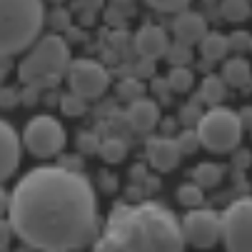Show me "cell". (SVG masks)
Segmentation results:
<instances>
[{
  "label": "cell",
  "instance_id": "1",
  "mask_svg": "<svg viewBox=\"0 0 252 252\" xmlns=\"http://www.w3.org/2000/svg\"><path fill=\"white\" fill-rule=\"evenodd\" d=\"M8 220L15 237L40 252H73L90 245L100 227L93 183L65 165L25 172L10 192Z\"/></svg>",
  "mask_w": 252,
  "mask_h": 252
},
{
  "label": "cell",
  "instance_id": "2",
  "mask_svg": "<svg viewBox=\"0 0 252 252\" xmlns=\"http://www.w3.org/2000/svg\"><path fill=\"white\" fill-rule=\"evenodd\" d=\"M107 230L123 235L137 252H185L188 245L183 222L158 202L120 207L113 212Z\"/></svg>",
  "mask_w": 252,
  "mask_h": 252
},
{
  "label": "cell",
  "instance_id": "3",
  "mask_svg": "<svg viewBox=\"0 0 252 252\" xmlns=\"http://www.w3.org/2000/svg\"><path fill=\"white\" fill-rule=\"evenodd\" d=\"M43 25V0H0V58L30 50Z\"/></svg>",
  "mask_w": 252,
  "mask_h": 252
},
{
  "label": "cell",
  "instance_id": "4",
  "mask_svg": "<svg viewBox=\"0 0 252 252\" xmlns=\"http://www.w3.org/2000/svg\"><path fill=\"white\" fill-rule=\"evenodd\" d=\"M70 48L60 35H43V38L30 48V53L20 60L18 75L25 85H40V83H58V78L67 70Z\"/></svg>",
  "mask_w": 252,
  "mask_h": 252
},
{
  "label": "cell",
  "instance_id": "5",
  "mask_svg": "<svg viewBox=\"0 0 252 252\" xmlns=\"http://www.w3.org/2000/svg\"><path fill=\"white\" fill-rule=\"evenodd\" d=\"M242 130L245 123L242 118L230 110V107H210L207 113H202L200 123H197V135L202 148L210 153H230L240 145L242 140Z\"/></svg>",
  "mask_w": 252,
  "mask_h": 252
},
{
  "label": "cell",
  "instance_id": "6",
  "mask_svg": "<svg viewBox=\"0 0 252 252\" xmlns=\"http://www.w3.org/2000/svg\"><path fill=\"white\" fill-rule=\"evenodd\" d=\"M220 215L225 252H252V197L230 202Z\"/></svg>",
  "mask_w": 252,
  "mask_h": 252
},
{
  "label": "cell",
  "instance_id": "7",
  "mask_svg": "<svg viewBox=\"0 0 252 252\" xmlns=\"http://www.w3.org/2000/svg\"><path fill=\"white\" fill-rule=\"evenodd\" d=\"M65 127L50 118V115H38L28 120L25 130H23V145L28 153H32L35 158H53L65 148Z\"/></svg>",
  "mask_w": 252,
  "mask_h": 252
},
{
  "label": "cell",
  "instance_id": "8",
  "mask_svg": "<svg viewBox=\"0 0 252 252\" xmlns=\"http://www.w3.org/2000/svg\"><path fill=\"white\" fill-rule=\"evenodd\" d=\"M180 222H183L185 242L195 250H210L222 240V215L215 210L192 207Z\"/></svg>",
  "mask_w": 252,
  "mask_h": 252
},
{
  "label": "cell",
  "instance_id": "9",
  "mask_svg": "<svg viewBox=\"0 0 252 252\" xmlns=\"http://www.w3.org/2000/svg\"><path fill=\"white\" fill-rule=\"evenodd\" d=\"M67 88L85 100H95L110 88V73L97 60H73L65 70Z\"/></svg>",
  "mask_w": 252,
  "mask_h": 252
},
{
  "label": "cell",
  "instance_id": "10",
  "mask_svg": "<svg viewBox=\"0 0 252 252\" xmlns=\"http://www.w3.org/2000/svg\"><path fill=\"white\" fill-rule=\"evenodd\" d=\"M23 135H18L10 123L0 120V185L15 175L23 158Z\"/></svg>",
  "mask_w": 252,
  "mask_h": 252
},
{
  "label": "cell",
  "instance_id": "11",
  "mask_svg": "<svg viewBox=\"0 0 252 252\" xmlns=\"http://www.w3.org/2000/svg\"><path fill=\"white\" fill-rule=\"evenodd\" d=\"M135 50L142 60H160L170 50V38L160 25H142L135 32Z\"/></svg>",
  "mask_w": 252,
  "mask_h": 252
},
{
  "label": "cell",
  "instance_id": "12",
  "mask_svg": "<svg viewBox=\"0 0 252 252\" xmlns=\"http://www.w3.org/2000/svg\"><path fill=\"white\" fill-rule=\"evenodd\" d=\"M145 155L148 162L160 170V172H170L180 165V158H183V150H180L177 140L172 137H150L145 142Z\"/></svg>",
  "mask_w": 252,
  "mask_h": 252
},
{
  "label": "cell",
  "instance_id": "13",
  "mask_svg": "<svg viewBox=\"0 0 252 252\" xmlns=\"http://www.w3.org/2000/svg\"><path fill=\"white\" fill-rule=\"evenodd\" d=\"M172 35L177 43H185V45H200L202 38L207 35V23L200 13L192 10H183L177 13L172 20Z\"/></svg>",
  "mask_w": 252,
  "mask_h": 252
},
{
  "label": "cell",
  "instance_id": "14",
  "mask_svg": "<svg viewBox=\"0 0 252 252\" xmlns=\"http://www.w3.org/2000/svg\"><path fill=\"white\" fill-rule=\"evenodd\" d=\"M125 118H127V125H130L132 130H137V132H150V130H155L158 123H160V105L153 102V100H148V97H137V100H132V102L127 105Z\"/></svg>",
  "mask_w": 252,
  "mask_h": 252
},
{
  "label": "cell",
  "instance_id": "15",
  "mask_svg": "<svg viewBox=\"0 0 252 252\" xmlns=\"http://www.w3.org/2000/svg\"><path fill=\"white\" fill-rule=\"evenodd\" d=\"M220 75L225 78V83L230 88H245L250 83V78H252L250 60L247 58H230V60H225Z\"/></svg>",
  "mask_w": 252,
  "mask_h": 252
},
{
  "label": "cell",
  "instance_id": "16",
  "mask_svg": "<svg viewBox=\"0 0 252 252\" xmlns=\"http://www.w3.org/2000/svg\"><path fill=\"white\" fill-rule=\"evenodd\" d=\"M200 53L207 63H220L230 53V38L222 32H207L200 43Z\"/></svg>",
  "mask_w": 252,
  "mask_h": 252
},
{
  "label": "cell",
  "instance_id": "17",
  "mask_svg": "<svg viewBox=\"0 0 252 252\" xmlns=\"http://www.w3.org/2000/svg\"><path fill=\"white\" fill-rule=\"evenodd\" d=\"M227 95V83L222 75H207L200 85V100L207 105V107H218Z\"/></svg>",
  "mask_w": 252,
  "mask_h": 252
},
{
  "label": "cell",
  "instance_id": "18",
  "mask_svg": "<svg viewBox=\"0 0 252 252\" xmlns=\"http://www.w3.org/2000/svg\"><path fill=\"white\" fill-rule=\"evenodd\" d=\"M93 252H137V250H135L123 235H118L115 230H107L105 235L97 237Z\"/></svg>",
  "mask_w": 252,
  "mask_h": 252
},
{
  "label": "cell",
  "instance_id": "19",
  "mask_svg": "<svg viewBox=\"0 0 252 252\" xmlns=\"http://www.w3.org/2000/svg\"><path fill=\"white\" fill-rule=\"evenodd\" d=\"M195 183L205 190V188H215V185H220V180H222V167L220 165H215V162H200L195 167Z\"/></svg>",
  "mask_w": 252,
  "mask_h": 252
},
{
  "label": "cell",
  "instance_id": "20",
  "mask_svg": "<svg viewBox=\"0 0 252 252\" xmlns=\"http://www.w3.org/2000/svg\"><path fill=\"white\" fill-rule=\"evenodd\" d=\"M100 158L105 160V162H123L125 160V155H127V145L120 140V137H107V140H102L100 142Z\"/></svg>",
  "mask_w": 252,
  "mask_h": 252
},
{
  "label": "cell",
  "instance_id": "21",
  "mask_svg": "<svg viewBox=\"0 0 252 252\" xmlns=\"http://www.w3.org/2000/svg\"><path fill=\"white\" fill-rule=\"evenodd\" d=\"M192 83H195V75L185 65H172V70L167 73V85L175 93H188L192 88Z\"/></svg>",
  "mask_w": 252,
  "mask_h": 252
},
{
  "label": "cell",
  "instance_id": "22",
  "mask_svg": "<svg viewBox=\"0 0 252 252\" xmlns=\"http://www.w3.org/2000/svg\"><path fill=\"white\" fill-rule=\"evenodd\" d=\"M220 15L230 23H242L250 15V0H222Z\"/></svg>",
  "mask_w": 252,
  "mask_h": 252
},
{
  "label": "cell",
  "instance_id": "23",
  "mask_svg": "<svg viewBox=\"0 0 252 252\" xmlns=\"http://www.w3.org/2000/svg\"><path fill=\"white\" fill-rule=\"evenodd\" d=\"M202 200H205V192L197 183H185V185H180L177 188V202L192 210V207H202Z\"/></svg>",
  "mask_w": 252,
  "mask_h": 252
},
{
  "label": "cell",
  "instance_id": "24",
  "mask_svg": "<svg viewBox=\"0 0 252 252\" xmlns=\"http://www.w3.org/2000/svg\"><path fill=\"white\" fill-rule=\"evenodd\" d=\"M60 110L67 118H80L88 110V100L80 97V95H75V93H67V95L60 97Z\"/></svg>",
  "mask_w": 252,
  "mask_h": 252
},
{
  "label": "cell",
  "instance_id": "25",
  "mask_svg": "<svg viewBox=\"0 0 252 252\" xmlns=\"http://www.w3.org/2000/svg\"><path fill=\"white\" fill-rule=\"evenodd\" d=\"M177 145H180V150H183V155H188V153H195L202 142H200V135H197V127H185L183 132H180L177 137Z\"/></svg>",
  "mask_w": 252,
  "mask_h": 252
},
{
  "label": "cell",
  "instance_id": "26",
  "mask_svg": "<svg viewBox=\"0 0 252 252\" xmlns=\"http://www.w3.org/2000/svg\"><path fill=\"white\" fill-rule=\"evenodd\" d=\"M145 3L158 13H175L177 15V13L188 10V5L192 3V0H145Z\"/></svg>",
  "mask_w": 252,
  "mask_h": 252
},
{
  "label": "cell",
  "instance_id": "27",
  "mask_svg": "<svg viewBox=\"0 0 252 252\" xmlns=\"http://www.w3.org/2000/svg\"><path fill=\"white\" fill-rule=\"evenodd\" d=\"M142 90H145V88H142V83L140 80H135V78H125L120 85H118V95L120 97H125V100H137L140 95H142Z\"/></svg>",
  "mask_w": 252,
  "mask_h": 252
},
{
  "label": "cell",
  "instance_id": "28",
  "mask_svg": "<svg viewBox=\"0 0 252 252\" xmlns=\"http://www.w3.org/2000/svg\"><path fill=\"white\" fill-rule=\"evenodd\" d=\"M167 58L172 65H185L190 60V45L175 40V45H170V50H167Z\"/></svg>",
  "mask_w": 252,
  "mask_h": 252
},
{
  "label": "cell",
  "instance_id": "29",
  "mask_svg": "<svg viewBox=\"0 0 252 252\" xmlns=\"http://www.w3.org/2000/svg\"><path fill=\"white\" fill-rule=\"evenodd\" d=\"M13 235H15V230H13V222H10V220H3V218H0V250L10 245Z\"/></svg>",
  "mask_w": 252,
  "mask_h": 252
},
{
  "label": "cell",
  "instance_id": "30",
  "mask_svg": "<svg viewBox=\"0 0 252 252\" xmlns=\"http://www.w3.org/2000/svg\"><path fill=\"white\" fill-rule=\"evenodd\" d=\"M200 118H202V113L197 110L195 105H188V107H183V123H185L188 127H197Z\"/></svg>",
  "mask_w": 252,
  "mask_h": 252
},
{
  "label": "cell",
  "instance_id": "31",
  "mask_svg": "<svg viewBox=\"0 0 252 252\" xmlns=\"http://www.w3.org/2000/svg\"><path fill=\"white\" fill-rule=\"evenodd\" d=\"M250 43H252V38L247 32H235L232 38H230V48H235V50H242V48H250Z\"/></svg>",
  "mask_w": 252,
  "mask_h": 252
},
{
  "label": "cell",
  "instance_id": "32",
  "mask_svg": "<svg viewBox=\"0 0 252 252\" xmlns=\"http://www.w3.org/2000/svg\"><path fill=\"white\" fill-rule=\"evenodd\" d=\"M80 150H83V153H95V150H100V145H97L95 135L83 132V137H80Z\"/></svg>",
  "mask_w": 252,
  "mask_h": 252
},
{
  "label": "cell",
  "instance_id": "33",
  "mask_svg": "<svg viewBox=\"0 0 252 252\" xmlns=\"http://www.w3.org/2000/svg\"><path fill=\"white\" fill-rule=\"evenodd\" d=\"M10 210V195L3 190V185H0V218Z\"/></svg>",
  "mask_w": 252,
  "mask_h": 252
},
{
  "label": "cell",
  "instance_id": "34",
  "mask_svg": "<svg viewBox=\"0 0 252 252\" xmlns=\"http://www.w3.org/2000/svg\"><path fill=\"white\" fill-rule=\"evenodd\" d=\"M78 3H80L88 13H93L95 8H100V5H102V0H78Z\"/></svg>",
  "mask_w": 252,
  "mask_h": 252
},
{
  "label": "cell",
  "instance_id": "35",
  "mask_svg": "<svg viewBox=\"0 0 252 252\" xmlns=\"http://www.w3.org/2000/svg\"><path fill=\"white\" fill-rule=\"evenodd\" d=\"M250 50H252V43H250Z\"/></svg>",
  "mask_w": 252,
  "mask_h": 252
}]
</instances>
